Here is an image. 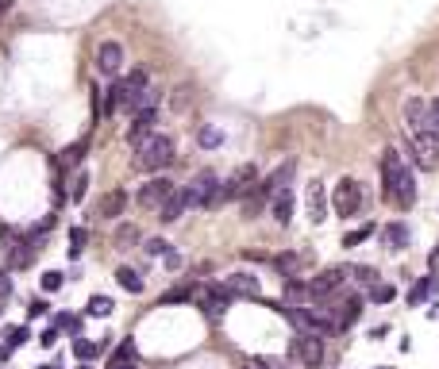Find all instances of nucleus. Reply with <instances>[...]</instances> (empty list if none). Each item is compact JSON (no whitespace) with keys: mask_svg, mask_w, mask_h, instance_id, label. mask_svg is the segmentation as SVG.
I'll list each match as a JSON object with an SVG mask.
<instances>
[{"mask_svg":"<svg viewBox=\"0 0 439 369\" xmlns=\"http://www.w3.org/2000/svg\"><path fill=\"white\" fill-rule=\"evenodd\" d=\"M381 197L397 204L401 212L416 204V181H413V170L405 165L401 150H381Z\"/></svg>","mask_w":439,"mask_h":369,"instance_id":"nucleus-1","label":"nucleus"},{"mask_svg":"<svg viewBox=\"0 0 439 369\" xmlns=\"http://www.w3.org/2000/svg\"><path fill=\"white\" fill-rule=\"evenodd\" d=\"M174 139L170 135H158V131H150L147 139L135 147V170H143V173H158V170H166L170 162H174Z\"/></svg>","mask_w":439,"mask_h":369,"instance_id":"nucleus-2","label":"nucleus"},{"mask_svg":"<svg viewBox=\"0 0 439 369\" xmlns=\"http://www.w3.org/2000/svg\"><path fill=\"white\" fill-rule=\"evenodd\" d=\"M282 315H289L293 323H297V331H308V335H340V327H335V320L328 312H324L320 304H285V308H278Z\"/></svg>","mask_w":439,"mask_h":369,"instance_id":"nucleus-3","label":"nucleus"},{"mask_svg":"<svg viewBox=\"0 0 439 369\" xmlns=\"http://www.w3.org/2000/svg\"><path fill=\"white\" fill-rule=\"evenodd\" d=\"M185 197H189V208H220V173L200 170L185 189Z\"/></svg>","mask_w":439,"mask_h":369,"instance_id":"nucleus-4","label":"nucleus"},{"mask_svg":"<svg viewBox=\"0 0 439 369\" xmlns=\"http://www.w3.org/2000/svg\"><path fill=\"white\" fill-rule=\"evenodd\" d=\"M255 185H258V165H255V162L235 165L232 177L220 181V204H224V200H243L250 189H255Z\"/></svg>","mask_w":439,"mask_h":369,"instance_id":"nucleus-5","label":"nucleus"},{"mask_svg":"<svg viewBox=\"0 0 439 369\" xmlns=\"http://www.w3.org/2000/svg\"><path fill=\"white\" fill-rule=\"evenodd\" d=\"M351 277V270L347 265H328V270H320L312 281H308V304H316V300H328L332 293H340L343 288V281Z\"/></svg>","mask_w":439,"mask_h":369,"instance_id":"nucleus-6","label":"nucleus"},{"mask_svg":"<svg viewBox=\"0 0 439 369\" xmlns=\"http://www.w3.org/2000/svg\"><path fill=\"white\" fill-rule=\"evenodd\" d=\"M193 300L200 304V312H205V315L220 320V315H224L228 308H232V300H235V296L228 293L224 285H197V288H193Z\"/></svg>","mask_w":439,"mask_h":369,"instance_id":"nucleus-7","label":"nucleus"},{"mask_svg":"<svg viewBox=\"0 0 439 369\" xmlns=\"http://www.w3.org/2000/svg\"><path fill=\"white\" fill-rule=\"evenodd\" d=\"M358 208H362V185L355 177H343L332 192V212L347 220V215H358Z\"/></svg>","mask_w":439,"mask_h":369,"instance_id":"nucleus-8","label":"nucleus"},{"mask_svg":"<svg viewBox=\"0 0 439 369\" xmlns=\"http://www.w3.org/2000/svg\"><path fill=\"white\" fill-rule=\"evenodd\" d=\"M405 150H408V162L416 165V170H436L439 162V139H420V135H408L405 131Z\"/></svg>","mask_w":439,"mask_h":369,"instance_id":"nucleus-9","label":"nucleus"},{"mask_svg":"<svg viewBox=\"0 0 439 369\" xmlns=\"http://www.w3.org/2000/svg\"><path fill=\"white\" fill-rule=\"evenodd\" d=\"M289 354H293V358H297L305 369H320V361H324V343H320V335L297 331V335H293V343H289Z\"/></svg>","mask_w":439,"mask_h":369,"instance_id":"nucleus-10","label":"nucleus"},{"mask_svg":"<svg viewBox=\"0 0 439 369\" xmlns=\"http://www.w3.org/2000/svg\"><path fill=\"white\" fill-rule=\"evenodd\" d=\"M405 127H408V135H420V139H439V135L431 131L428 100H420V97H408L405 100Z\"/></svg>","mask_w":439,"mask_h":369,"instance_id":"nucleus-11","label":"nucleus"},{"mask_svg":"<svg viewBox=\"0 0 439 369\" xmlns=\"http://www.w3.org/2000/svg\"><path fill=\"white\" fill-rule=\"evenodd\" d=\"M174 189H177L174 181H170V177H162V173H158V177H150L147 185H143V189H139V197H135V200H139L143 208H154V212H158V204H162V200H166V197H170V192H174Z\"/></svg>","mask_w":439,"mask_h":369,"instance_id":"nucleus-12","label":"nucleus"},{"mask_svg":"<svg viewBox=\"0 0 439 369\" xmlns=\"http://www.w3.org/2000/svg\"><path fill=\"white\" fill-rule=\"evenodd\" d=\"M305 208H308V220H312V223H324V220H328V208H332V200H328V189H324L320 181H308Z\"/></svg>","mask_w":439,"mask_h":369,"instance_id":"nucleus-13","label":"nucleus"},{"mask_svg":"<svg viewBox=\"0 0 439 369\" xmlns=\"http://www.w3.org/2000/svg\"><path fill=\"white\" fill-rule=\"evenodd\" d=\"M120 69H124V47L120 42H100V50H97V74H104V77H116Z\"/></svg>","mask_w":439,"mask_h":369,"instance_id":"nucleus-14","label":"nucleus"},{"mask_svg":"<svg viewBox=\"0 0 439 369\" xmlns=\"http://www.w3.org/2000/svg\"><path fill=\"white\" fill-rule=\"evenodd\" d=\"M220 285H224L232 296H250V300H255V296H262V285H258L255 273H232V277H224Z\"/></svg>","mask_w":439,"mask_h":369,"instance_id":"nucleus-15","label":"nucleus"},{"mask_svg":"<svg viewBox=\"0 0 439 369\" xmlns=\"http://www.w3.org/2000/svg\"><path fill=\"white\" fill-rule=\"evenodd\" d=\"M185 208H189V197H185V189H174L162 204H158V220L162 223H177L185 215Z\"/></svg>","mask_w":439,"mask_h":369,"instance_id":"nucleus-16","label":"nucleus"},{"mask_svg":"<svg viewBox=\"0 0 439 369\" xmlns=\"http://www.w3.org/2000/svg\"><path fill=\"white\" fill-rule=\"evenodd\" d=\"M154 123H158V112H154V108H147V112H135V123L127 127V142H131V147H139V142L154 131Z\"/></svg>","mask_w":439,"mask_h":369,"instance_id":"nucleus-17","label":"nucleus"},{"mask_svg":"<svg viewBox=\"0 0 439 369\" xmlns=\"http://www.w3.org/2000/svg\"><path fill=\"white\" fill-rule=\"evenodd\" d=\"M124 208H127V192L124 189H112V192H104V197H100L97 215H100V220H120V215H124Z\"/></svg>","mask_w":439,"mask_h":369,"instance_id":"nucleus-18","label":"nucleus"},{"mask_svg":"<svg viewBox=\"0 0 439 369\" xmlns=\"http://www.w3.org/2000/svg\"><path fill=\"white\" fill-rule=\"evenodd\" d=\"M293 170H297V165H293V162H282V165H278V170L270 173V177H266V181H258V192H266V197H273V192H278V189H285V185H289V181H293Z\"/></svg>","mask_w":439,"mask_h":369,"instance_id":"nucleus-19","label":"nucleus"},{"mask_svg":"<svg viewBox=\"0 0 439 369\" xmlns=\"http://www.w3.org/2000/svg\"><path fill=\"white\" fill-rule=\"evenodd\" d=\"M270 200H273V220L282 223V227H289V220H293V192H289V185L278 189Z\"/></svg>","mask_w":439,"mask_h":369,"instance_id":"nucleus-20","label":"nucleus"},{"mask_svg":"<svg viewBox=\"0 0 439 369\" xmlns=\"http://www.w3.org/2000/svg\"><path fill=\"white\" fill-rule=\"evenodd\" d=\"M436 288H439V277H436V273H428V277H420V281H416L413 288H408V308H420V304L428 300V296L436 293Z\"/></svg>","mask_w":439,"mask_h":369,"instance_id":"nucleus-21","label":"nucleus"},{"mask_svg":"<svg viewBox=\"0 0 439 369\" xmlns=\"http://www.w3.org/2000/svg\"><path fill=\"white\" fill-rule=\"evenodd\" d=\"M381 235H385V243H390V250H405L408 243H413V231H408V223H385V231H381Z\"/></svg>","mask_w":439,"mask_h":369,"instance_id":"nucleus-22","label":"nucleus"},{"mask_svg":"<svg viewBox=\"0 0 439 369\" xmlns=\"http://www.w3.org/2000/svg\"><path fill=\"white\" fill-rule=\"evenodd\" d=\"M285 281V288H282V296H285V304H308V281L301 277H282Z\"/></svg>","mask_w":439,"mask_h":369,"instance_id":"nucleus-23","label":"nucleus"},{"mask_svg":"<svg viewBox=\"0 0 439 369\" xmlns=\"http://www.w3.org/2000/svg\"><path fill=\"white\" fill-rule=\"evenodd\" d=\"M273 265L282 270V277H297V273L308 265V254H278L273 258Z\"/></svg>","mask_w":439,"mask_h":369,"instance_id":"nucleus-24","label":"nucleus"},{"mask_svg":"<svg viewBox=\"0 0 439 369\" xmlns=\"http://www.w3.org/2000/svg\"><path fill=\"white\" fill-rule=\"evenodd\" d=\"M85 150H89V139H77L74 147H66L58 154V165H62V170H77V165H81V158H85Z\"/></svg>","mask_w":439,"mask_h":369,"instance_id":"nucleus-25","label":"nucleus"},{"mask_svg":"<svg viewBox=\"0 0 439 369\" xmlns=\"http://www.w3.org/2000/svg\"><path fill=\"white\" fill-rule=\"evenodd\" d=\"M266 192H258V185L255 189L247 192V197H243V220H258V215H262V208H266Z\"/></svg>","mask_w":439,"mask_h":369,"instance_id":"nucleus-26","label":"nucleus"},{"mask_svg":"<svg viewBox=\"0 0 439 369\" xmlns=\"http://www.w3.org/2000/svg\"><path fill=\"white\" fill-rule=\"evenodd\" d=\"M27 338H31V331H27V327H8V331H4V346H0V358H8L12 350H19V346H24Z\"/></svg>","mask_w":439,"mask_h":369,"instance_id":"nucleus-27","label":"nucleus"},{"mask_svg":"<svg viewBox=\"0 0 439 369\" xmlns=\"http://www.w3.org/2000/svg\"><path fill=\"white\" fill-rule=\"evenodd\" d=\"M139 238H143V235H139V227H135V223H120L116 235H112V243H116V250H131Z\"/></svg>","mask_w":439,"mask_h":369,"instance_id":"nucleus-28","label":"nucleus"},{"mask_svg":"<svg viewBox=\"0 0 439 369\" xmlns=\"http://www.w3.org/2000/svg\"><path fill=\"white\" fill-rule=\"evenodd\" d=\"M127 97H131V92H127V85H124V81H116V85H112V89H108V100H104V115H112V112H116V108H127Z\"/></svg>","mask_w":439,"mask_h":369,"instance_id":"nucleus-29","label":"nucleus"},{"mask_svg":"<svg viewBox=\"0 0 439 369\" xmlns=\"http://www.w3.org/2000/svg\"><path fill=\"white\" fill-rule=\"evenodd\" d=\"M116 281H120V288H124V293H143V277L131 270V265H120V270H116Z\"/></svg>","mask_w":439,"mask_h":369,"instance_id":"nucleus-30","label":"nucleus"},{"mask_svg":"<svg viewBox=\"0 0 439 369\" xmlns=\"http://www.w3.org/2000/svg\"><path fill=\"white\" fill-rule=\"evenodd\" d=\"M197 142H200L205 150H216L220 142H224V131H220V127H212V123H205V127L197 131Z\"/></svg>","mask_w":439,"mask_h":369,"instance_id":"nucleus-31","label":"nucleus"},{"mask_svg":"<svg viewBox=\"0 0 439 369\" xmlns=\"http://www.w3.org/2000/svg\"><path fill=\"white\" fill-rule=\"evenodd\" d=\"M139 358V346L131 343V338H124V343L116 346V350H112V358H108V366H120V361H135Z\"/></svg>","mask_w":439,"mask_h":369,"instance_id":"nucleus-32","label":"nucleus"},{"mask_svg":"<svg viewBox=\"0 0 439 369\" xmlns=\"http://www.w3.org/2000/svg\"><path fill=\"white\" fill-rule=\"evenodd\" d=\"M85 192H89V173L77 170V173H74V181H70V200H74V204H81Z\"/></svg>","mask_w":439,"mask_h":369,"instance_id":"nucleus-33","label":"nucleus"},{"mask_svg":"<svg viewBox=\"0 0 439 369\" xmlns=\"http://www.w3.org/2000/svg\"><path fill=\"white\" fill-rule=\"evenodd\" d=\"M393 296H397V288H393L390 281H378V285H370V300L374 304H390Z\"/></svg>","mask_w":439,"mask_h":369,"instance_id":"nucleus-34","label":"nucleus"},{"mask_svg":"<svg viewBox=\"0 0 439 369\" xmlns=\"http://www.w3.org/2000/svg\"><path fill=\"white\" fill-rule=\"evenodd\" d=\"M89 315H112V296H89V308H85Z\"/></svg>","mask_w":439,"mask_h":369,"instance_id":"nucleus-35","label":"nucleus"},{"mask_svg":"<svg viewBox=\"0 0 439 369\" xmlns=\"http://www.w3.org/2000/svg\"><path fill=\"white\" fill-rule=\"evenodd\" d=\"M74 354H77V358H81V361H89V358H97V354H100V346H97V343H89V338H81V335H77V338H74Z\"/></svg>","mask_w":439,"mask_h":369,"instance_id":"nucleus-36","label":"nucleus"},{"mask_svg":"<svg viewBox=\"0 0 439 369\" xmlns=\"http://www.w3.org/2000/svg\"><path fill=\"white\" fill-rule=\"evenodd\" d=\"M351 277L358 285H378V270H370V265H351Z\"/></svg>","mask_w":439,"mask_h":369,"instance_id":"nucleus-37","label":"nucleus"},{"mask_svg":"<svg viewBox=\"0 0 439 369\" xmlns=\"http://www.w3.org/2000/svg\"><path fill=\"white\" fill-rule=\"evenodd\" d=\"M374 235V223H362L358 231H351V235H343V246H358V243H366V238Z\"/></svg>","mask_w":439,"mask_h":369,"instance_id":"nucleus-38","label":"nucleus"},{"mask_svg":"<svg viewBox=\"0 0 439 369\" xmlns=\"http://www.w3.org/2000/svg\"><path fill=\"white\" fill-rule=\"evenodd\" d=\"M62 285H66V277H62L58 270H47V273H42V288H47V293H58Z\"/></svg>","mask_w":439,"mask_h":369,"instance_id":"nucleus-39","label":"nucleus"},{"mask_svg":"<svg viewBox=\"0 0 439 369\" xmlns=\"http://www.w3.org/2000/svg\"><path fill=\"white\" fill-rule=\"evenodd\" d=\"M250 366H258V369H289V361H285V358H270V354H262V358H255Z\"/></svg>","mask_w":439,"mask_h":369,"instance_id":"nucleus-40","label":"nucleus"},{"mask_svg":"<svg viewBox=\"0 0 439 369\" xmlns=\"http://www.w3.org/2000/svg\"><path fill=\"white\" fill-rule=\"evenodd\" d=\"M81 246H85V227H74L70 231V258L81 254Z\"/></svg>","mask_w":439,"mask_h":369,"instance_id":"nucleus-41","label":"nucleus"},{"mask_svg":"<svg viewBox=\"0 0 439 369\" xmlns=\"http://www.w3.org/2000/svg\"><path fill=\"white\" fill-rule=\"evenodd\" d=\"M182 300H193V288H174V293H166L158 300V308H162V304H182Z\"/></svg>","mask_w":439,"mask_h":369,"instance_id":"nucleus-42","label":"nucleus"},{"mask_svg":"<svg viewBox=\"0 0 439 369\" xmlns=\"http://www.w3.org/2000/svg\"><path fill=\"white\" fill-rule=\"evenodd\" d=\"M150 258H158V254H170V243L166 238H147V246H143Z\"/></svg>","mask_w":439,"mask_h":369,"instance_id":"nucleus-43","label":"nucleus"},{"mask_svg":"<svg viewBox=\"0 0 439 369\" xmlns=\"http://www.w3.org/2000/svg\"><path fill=\"white\" fill-rule=\"evenodd\" d=\"M189 92H193L189 85H177V89H174V108H177V112H182V108L189 104Z\"/></svg>","mask_w":439,"mask_h":369,"instance_id":"nucleus-44","label":"nucleus"},{"mask_svg":"<svg viewBox=\"0 0 439 369\" xmlns=\"http://www.w3.org/2000/svg\"><path fill=\"white\" fill-rule=\"evenodd\" d=\"M47 312H50V304H47V300H39V296H35L31 308H27V315H31V320H39V315H47Z\"/></svg>","mask_w":439,"mask_h":369,"instance_id":"nucleus-45","label":"nucleus"},{"mask_svg":"<svg viewBox=\"0 0 439 369\" xmlns=\"http://www.w3.org/2000/svg\"><path fill=\"white\" fill-rule=\"evenodd\" d=\"M428 115H431V131L439 135V97H436V100H428Z\"/></svg>","mask_w":439,"mask_h":369,"instance_id":"nucleus-46","label":"nucleus"},{"mask_svg":"<svg viewBox=\"0 0 439 369\" xmlns=\"http://www.w3.org/2000/svg\"><path fill=\"white\" fill-rule=\"evenodd\" d=\"M39 343H42V346H54V343H58V331H54V327H50V331H42V338H39Z\"/></svg>","mask_w":439,"mask_h":369,"instance_id":"nucleus-47","label":"nucleus"},{"mask_svg":"<svg viewBox=\"0 0 439 369\" xmlns=\"http://www.w3.org/2000/svg\"><path fill=\"white\" fill-rule=\"evenodd\" d=\"M0 296H12V281L4 277V273H0Z\"/></svg>","mask_w":439,"mask_h":369,"instance_id":"nucleus-48","label":"nucleus"},{"mask_svg":"<svg viewBox=\"0 0 439 369\" xmlns=\"http://www.w3.org/2000/svg\"><path fill=\"white\" fill-rule=\"evenodd\" d=\"M428 265H431V270H439V250H431V254H428Z\"/></svg>","mask_w":439,"mask_h":369,"instance_id":"nucleus-49","label":"nucleus"},{"mask_svg":"<svg viewBox=\"0 0 439 369\" xmlns=\"http://www.w3.org/2000/svg\"><path fill=\"white\" fill-rule=\"evenodd\" d=\"M108 369H135V361H120V366H108Z\"/></svg>","mask_w":439,"mask_h":369,"instance_id":"nucleus-50","label":"nucleus"},{"mask_svg":"<svg viewBox=\"0 0 439 369\" xmlns=\"http://www.w3.org/2000/svg\"><path fill=\"white\" fill-rule=\"evenodd\" d=\"M428 315H431V320H439V304H431V308H428Z\"/></svg>","mask_w":439,"mask_h":369,"instance_id":"nucleus-51","label":"nucleus"},{"mask_svg":"<svg viewBox=\"0 0 439 369\" xmlns=\"http://www.w3.org/2000/svg\"><path fill=\"white\" fill-rule=\"evenodd\" d=\"M39 369H62V366H58V361H50V366H39Z\"/></svg>","mask_w":439,"mask_h":369,"instance_id":"nucleus-52","label":"nucleus"},{"mask_svg":"<svg viewBox=\"0 0 439 369\" xmlns=\"http://www.w3.org/2000/svg\"><path fill=\"white\" fill-rule=\"evenodd\" d=\"M8 4H12V0H0V12H4V8H8Z\"/></svg>","mask_w":439,"mask_h":369,"instance_id":"nucleus-53","label":"nucleus"},{"mask_svg":"<svg viewBox=\"0 0 439 369\" xmlns=\"http://www.w3.org/2000/svg\"><path fill=\"white\" fill-rule=\"evenodd\" d=\"M381 369H390V366H381Z\"/></svg>","mask_w":439,"mask_h":369,"instance_id":"nucleus-54","label":"nucleus"},{"mask_svg":"<svg viewBox=\"0 0 439 369\" xmlns=\"http://www.w3.org/2000/svg\"><path fill=\"white\" fill-rule=\"evenodd\" d=\"M81 369H89V366H81Z\"/></svg>","mask_w":439,"mask_h":369,"instance_id":"nucleus-55","label":"nucleus"}]
</instances>
